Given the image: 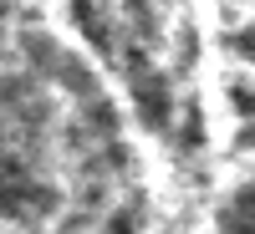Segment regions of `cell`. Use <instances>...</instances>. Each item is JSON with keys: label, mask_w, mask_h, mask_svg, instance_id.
Here are the masks:
<instances>
[{"label": "cell", "mask_w": 255, "mask_h": 234, "mask_svg": "<svg viewBox=\"0 0 255 234\" xmlns=\"http://www.w3.org/2000/svg\"><path fill=\"white\" fill-rule=\"evenodd\" d=\"M225 229L230 234H250V183L230 199V214H225Z\"/></svg>", "instance_id": "2"}, {"label": "cell", "mask_w": 255, "mask_h": 234, "mask_svg": "<svg viewBox=\"0 0 255 234\" xmlns=\"http://www.w3.org/2000/svg\"><path fill=\"white\" fill-rule=\"evenodd\" d=\"M51 204L56 194L41 178H31V168L20 163V158H0V214L15 219V224H26V219H41V214H51Z\"/></svg>", "instance_id": "1"}]
</instances>
